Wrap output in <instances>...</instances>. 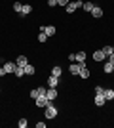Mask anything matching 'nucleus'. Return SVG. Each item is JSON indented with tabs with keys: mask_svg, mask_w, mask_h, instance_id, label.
Here are the masks:
<instances>
[{
	"mask_svg": "<svg viewBox=\"0 0 114 128\" xmlns=\"http://www.w3.org/2000/svg\"><path fill=\"white\" fill-rule=\"evenodd\" d=\"M82 4H84L82 0H74V2H69L65 8H67V12H69V14H72V12H76L78 8H82Z\"/></svg>",
	"mask_w": 114,
	"mask_h": 128,
	"instance_id": "f257e3e1",
	"label": "nucleus"
},
{
	"mask_svg": "<svg viewBox=\"0 0 114 128\" xmlns=\"http://www.w3.org/2000/svg\"><path fill=\"white\" fill-rule=\"evenodd\" d=\"M34 102H36V107H48L49 103H51L48 98H46V94H40V96H38Z\"/></svg>",
	"mask_w": 114,
	"mask_h": 128,
	"instance_id": "f03ea898",
	"label": "nucleus"
},
{
	"mask_svg": "<svg viewBox=\"0 0 114 128\" xmlns=\"http://www.w3.org/2000/svg\"><path fill=\"white\" fill-rule=\"evenodd\" d=\"M55 117H57V107H53L49 103V105L46 107V118H55Z\"/></svg>",
	"mask_w": 114,
	"mask_h": 128,
	"instance_id": "7ed1b4c3",
	"label": "nucleus"
},
{
	"mask_svg": "<svg viewBox=\"0 0 114 128\" xmlns=\"http://www.w3.org/2000/svg\"><path fill=\"white\" fill-rule=\"evenodd\" d=\"M2 67L6 69V75H8V73H15V69H17V65L13 63V61H4Z\"/></svg>",
	"mask_w": 114,
	"mask_h": 128,
	"instance_id": "20e7f679",
	"label": "nucleus"
},
{
	"mask_svg": "<svg viewBox=\"0 0 114 128\" xmlns=\"http://www.w3.org/2000/svg\"><path fill=\"white\" fill-rule=\"evenodd\" d=\"M40 31H42V32H46L48 36H53L55 32H57V29H55L53 25H48V27H40Z\"/></svg>",
	"mask_w": 114,
	"mask_h": 128,
	"instance_id": "39448f33",
	"label": "nucleus"
},
{
	"mask_svg": "<svg viewBox=\"0 0 114 128\" xmlns=\"http://www.w3.org/2000/svg\"><path fill=\"white\" fill-rule=\"evenodd\" d=\"M46 98H48L49 102H53L55 98H57V88H48L46 90Z\"/></svg>",
	"mask_w": 114,
	"mask_h": 128,
	"instance_id": "423d86ee",
	"label": "nucleus"
},
{
	"mask_svg": "<svg viewBox=\"0 0 114 128\" xmlns=\"http://www.w3.org/2000/svg\"><path fill=\"white\" fill-rule=\"evenodd\" d=\"M105 103H107V100H105V94H95V105H97V107H103Z\"/></svg>",
	"mask_w": 114,
	"mask_h": 128,
	"instance_id": "0eeeda50",
	"label": "nucleus"
},
{
	"mask_svg": "<svg viewBox=\"0 0 114 128\" xmlns=\"http://www.w3.org/2000/svg\"><path fill=\"white\" fill-rule=\"evenodd\" d=\"M57 84H59V76H53V75H51L48 78V86H49V88H57Z\"/></svg>",
	"mask_w": 114,
	"mask_h": 128,
	"instance_id": "6e6552de",
	"label": "nucleus"
},
{
	"mask_svg": "<svg viewBox=\"0 0 114 128\" xmlns=\"http://www.w3.org/2000/svg\"><path fill=\"white\" fill-rule=\"evenodd\" d=\"M31 12H33V6H31V4H23L21 12H19V16H29Z\"/></svg>",
	"mask_w": 114,
	"mask_h": 128,
	"instance_id": "1a4fd4ad",
	"label": "nucleus"
},
{
	"mask_svg": "<svg viewBox=\"0 0 114 128\" xmlns=\"http://www.w3.org/2000/svg\"><path fill=\"white\" fill-rule=\"evenodd\" d=\"M93 59L95 61H105V54H103V50H97V52H93Z\"/></svg>",
	"mask_w": 114,
	"mask_h": 128,
	"instance_id": "9d476101",
	"label": "nucleus"
},
{
	"mask_svg": "<svg viewBox=\"0 0 114 128\" xmlns=\"http://www.w3.org/2000/svg\"><path fill=\"white\" fill-rule=\"evenodd\" d=\"M40 94H46V88H34V90L31 92V98H33V100H36Z\"/></svg>",
	"mask_w": 114,
	"mask_h": 128,
	"instance_id": "9b49d317",
	"label": "nucleus"
},
{
	"mask_svg": "<svg viewBox=\"0 0 114 128\" xmlns=\"http://www.w3.org/2000/svg\"><path fill=\"white\" fill-rule=\"evenodd\" d=\"M23 71H25V75H34V73H36L34 65H31V63H27V65H25V67H23Z\"/></svg>",
	"mask_w": 114,
	"mask_h": 128,
	"instance_id": "f8f14e48",
	"label": "nucleus"
},
{
	"mask_svg": "<svg viewBox=\"0 0 114 128\" xmlns=\"http://www.w3.org/2000/svg\"><path fill=\"white\" fill-rule=\"evenodd\" d=\"M27 63H29V59L25 58V56H19V58H17V61H15V65H17V67H25Z\"/></svg>",
	"mask_w": 114,
	"mask_h": 128,
	"instance_id": "ddd939ff",
	"label": "nucleus"
},
{
	"mask_svg": "<svg viewBox=\"0 0 114 128\" xmlns=\"http://www.w3.org/2000/svg\"><path fill=\"white\" fill-rule=\"evenodd\" d=\"M82 8H84L87 14H91V10L95 8V4H93V2H84V4H82Z\"/></svg>",
	"mask_w": 114,
	"mask_h": 128,
	"instance_id": "4468645a",
	"label": "nucleus"
},
{
	"mask_svg": "<svg viewBox=\"0 0 114 128\" xmlns=\"http://www.w3.org/2000/svg\"><path fill=\"white\" fill-rule=\"evenodd\" d=\"M91 16H93V17H101V16H103V8H99V6H95V8L91 10Z\"/></svg>",
	"mask_w": 114,
	"mask_h": 128,
	"instance_id": "2eb2a0df",
	"label": "nucleus"
},
{
	"mask_svg": "<svg viewBox=\"0 0 114 128\" xmlns=\"http://www.w3.org/2000/svg\"><path fill=\"white\" fill-rule=\"evenodd\" d=\"M103 69H105V73H109V75H110V73H112V71H114V65L110 63V61H105Z\"/></svg>",
	"mask_w": 114,
	"mask_h": 128,
	"instance_id": "dca6fc26",
	"label": "nucleus"
},
{
	"mask_svg": "<svg viewBox=\"0 0 114 128\" xmlns=\"http://www.w3.org/2000/svg\"><path fill=\"white\" fill-rule=\"evenodd\" d=\"M103 54L105 58H109L110 54H114V46H103Z\"/></svg>",
	"mask_w": 114,
	"mask_h": 128,
	"instance_id": "f3484780",
	"label": "nucleus"
},
{
	"mask_svg": "<svg viewBox=\"0 0 114 128\" xmlns=\"http://www.w3.org/2000/svg\"><path fill=\"white\" fill-rule=\"evenodd\" d=\"M103 94H105V100H107V102H109V100H114V90H110V88L105 90Z\"/></svg>",
	"mask_w": 114,
	"mask_h": 128,
	"instance_id": "a211bd4d",
	"label": "nucleus"
},
{
	"mask_svg": "<svg viewBox=\"0 0 114 128\" xmlns=\"http://www.w3.org/2000/svg\"><path fill=\"white\" fill-rule=\"evenodd\" d=\"M71 73L72 75H78V73H80V63H72L71 65Z\"/></svg>",
	"mask_w": 114,
	"mask_h": 128,
	"instance_id": "6ab92c4d",
	"label": "nucleus"
},
{
	"mask_svg": "<svg viewBox=\"0 0 114 128\" xmlns=\"http://www.w3.org/2000/svg\"><path fill=\"white\" fill-rule=\"evenodd\" d=\"M61 73H63V69H61L59 65H55L53 69H51V75H53V76H61Z\"/></svg>",
	"mask_w": 114,
	"mask_h": 128,
	"instance_id": "aec40b11",
	"label": "nucleus"
},
{
	"mask_svg": "<svg viewBox=\"0 0 114 128\" xmlns=\"http://www.w3.org/2000/svg\"><path fill=\"white\" fill-rule=\"evenodd\" d=\"M76 61H86V52H78L76 54Z\"/></svg>",
	"mask_w": 114,
	"mask_h": 128,
	"instance_id": "412c9836",
	"label": "nucleus"
},
{
	"mask_svg": "<svg viewBox=\"0 0 114 128\" xmlns=\"http://www.w3.org/2000/svg\"><path fill=\"white\" fill-rule=\"evenodd\" d=\"M38 40H40V42H46V40H48V34H46V32H40V34H38Z\"/></svg>",
	"mask_w": 114,
	"mask_h": 128,
	"instance_id": "4be33fe9",
	"label": "nucleus"
},
{
	"mask_svg": "<svg viewBox=\"0 0 114 128\" xmlns=\"http://www.w3.org/2000/svg\"><path fill=\"white\" fill-rule=\"evenodd\" d=\"M21 8H23V4H21V2H15V4H13V10H15L17 14L21 12Z\"/></svg>",
	"mask_w": 114,
	"mask_h": 128,
	"instance_id": "5701e85b",
	"label": "nucleus"
},
{
	"mask_svg": "<svg viewBox=\"0 0 114 128\" xmlns=\"http://www.w3.org/2000/svg\"><path fill=\"white\" fill-rule=\"evenodd\" d=\"M23 75H25L23 67H17V69H15V76H23Z\"/></svg>",
	"mask_w": 114,
	"mask_h": 128,
	"instance_id": "b1692460",
	"label": "nucleus"
},
{
	"mask_svg": "<svg viewBox=\"0 0 114 128\" xmlns=\"http://www.w3.org/2000/svg\"><path fill=\"white\" fill-rule=\"evenodd\" d=\"M17 124H19V128H27V118H21Z\"/></svg>",
	"mask_w": 114,
	"mask_h": 128,
	"instance_id": "393cba45",
	"label": "nucleus"
},
{
	"mask_svg": "<svg viewBox=\"0 0 114 128\" xmlns=\"http://www.w3.org/2000/svg\"><path fill=\"white\" fill-rule=\"evenodd\" d=\"M48 6L49 8H55V6H57V0H48Z\"/></svg>",
	"mask_w": 114,
	"mask_h": 128,
	"instance_id": "a878e982",
	"label": "nucleus"
},
{
	"mask_svg": "<svg viewBox=\"0 0 114 128\" xmlns=\"http://www.w3.org/2000/svg\"><path fill=\"white\" fill-rule=\"evenodd\" d=\"M69 2H71V0H57V4H59V6H67Z\"/></svg>",
	"mask_w": 114,
	"mask_h": 128,
	"instance_id": "bb28decb",
	"label": "nucleus"
},
{
	"mask_svg": "<svg viewBox=\"0 0 114 128\" xmlns=\"http://www.w3.org/2000/svg\"><path fill=\"white\" fill-rule=\"evenodd\" d=\"M103 92H105V90L101 88V86H95V94H103Z\"/></svg>",
	"mask_w": 114,
	"mask_h": 128,
	"instance_id": "cd10ccee",
	"label": "nucleus"
},
{
	"mask_svg": "<svg viewBox=\"0 0 114 128\" xmlns=\"http://www.w3.org/2000/svg\"><path fill=\"white\" fill-rule=\"evenodd\" d=\"M69 61H76V54H71V56H69Z\"/></svg>",
	"mask_w": 114,
	"mask_h": 128,
	"instance_id": "c85d7f7f",
	"label": "nucleus"
},
{
	"mask_svg": "<svg viewBox=\"0 0 114 128\" xmlns=\"http://www.w3.org/2000/svg\"><path fill=\"white\" fill-rule=\"evenodd\" d=\"M107 59H109L110 63H112V65H114V54H110V56H109V58H107Z\"/></svg>",
	"mask_w": 114,
	"mask_h": 128,
	"instance_id": "c756f323",
	"label": "nucleus"
},
{
	"mask_svg": "<svg viewBox=\"0 0 114 128\" xmlns=\"http://www.w3.org/2000/svg\"><path fill=\"white\" fill-rule=\"evenodd\" d=\"M6 75V69H4V67H0V76H4Z\"/></svg>",
	"mask_w": 114,
	"mask_h": 128,
	"instance_id": "7c9ffc66",
	"label": "nucleus"
}]
</instances>
